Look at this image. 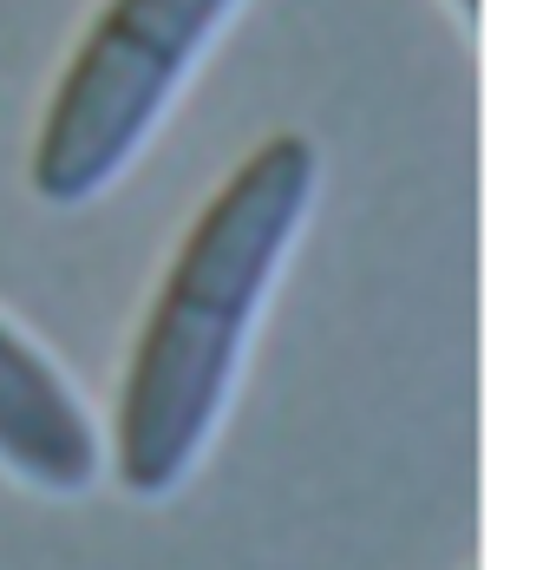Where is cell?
<instances>
[{
    "mask_svg": "<svg viewBox=\"0 0 556 570\" xmlns=\"http://www.w3.org/2000/svg\"><path fill=\"white\" fill-rule=\"evenodd\" d=\"M236 7L242 0H106L47 92L27 158L33 197L72 210L118 184Z\"/></svg>",
    "mask_w": 556,
    "mask_h": 570,
    "instance_id": "7a4b0ae2",
    "label": "cell"
},
{
    "mask_svg": "<svg viewBox=\"0 0 556 570\" xmlns=\"http://www.w3.org/2000/svg\"><path fill=\"white\" fill-rule=\"evenodd\" d=\"M458 13H465V20H478V0H458Z\"/></svg>",
    "mask_w": 556,
    "mask_h": 570,
    "instance_id": "277c9868",
    "label": "cell"
},
{
    "mask_svg": "<svg viewBox=\"0 0 556 570\" xmlns=\"http://www.w3.org/2000/svg\"><path fill=\"white\" fill-rule=\"evenodd\" d=\"M315 138L269 131L177 236L111 406L106 453L125 499H170L210 453L269 288L315 210Z\"/></svg>",
    "mask_w": 556,
    "mask_h": 570,
    "instance_id": "6da1fadb",
    "label": "cell"
},
{
    "mask_svg": "<svg viewBox=\"0 0 556 570\" xmlns=\"http://www.w3.org/2000/svg\"><path fill=\"white\" fill-rule=\"evenodd\" d=\"M99 465H106V440L86 400L0 315V472H13L33 492L79 499L99 485Z\"/></svg>",
    "mask_w": 556,
    "mask_h": 570,
    "instance_id": "3957f363",
    "label": "cell"
}]
</instances>
